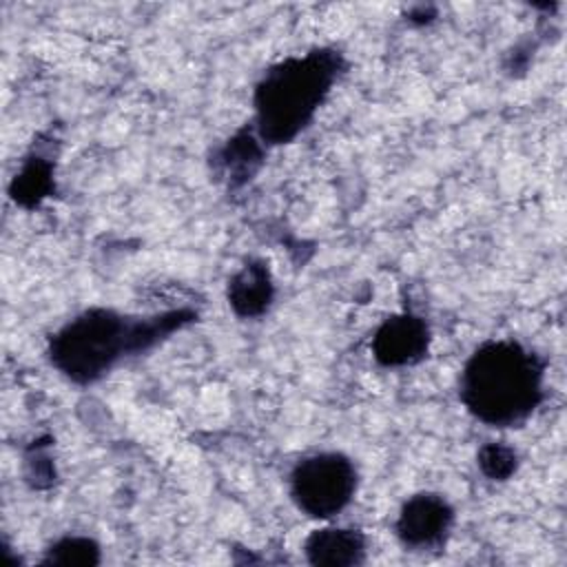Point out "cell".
I'll return each mask as SVG.
<instances>
[{"label": "cell", "instance_id": "9c48e42d", "mask_svg": "<svg viewBox=\"0 0 567 567\" xmlns=\"http://www.w3.org/2000/svg\"><path fill=\"white\" fill-rule=\"evenodd\" d=\"M259 142L261 140L257 137V133H252L248 128H241L219 151L221 168L226 171L230 186L246 184L257 173V168L261 166L264 148H261Z\"/></svg>", "mask_w": 567, "mask_h": 567}, {"label": "cell", "instance_id": "ba28073f", "mask_svg": "<svg viewBox=\"0 0 567 567\" xmlns=\"http://www.w3.org/2000/svg\"><path fill=\"white\" fill-rule=\"evenodd\" d=\"M226 297L237 317H261L275 299V284L268 264L264 259H248L230 277Z\"/></svg>", "mask_w": 567, "mask_h": 567}, {"label": "cell", "instance_id": "7c38bea8", "mask_svg": "<svg viewBox=\"0 0 567 567\" xmlns=\"http://www.w3.org/2000/svg\"><path fill=\"white\" fill-rule=\"evenodd\" d=\"M476 463L489 481H507L518 470V454L505 443L489 441L478 450Z\"/></svg>", "mask_w": 567, "mask_h": 567}, {"label": "cell", "instance_id": "52a82bcc", "mask_svg": "<svg viewBox=\"0 0 567 567\" xmlns=\"http://www.w3.org/2000/svg\"><path fill=\"white\" fill-rule=\"evenodd\" d=\"M303 554L317 567H354L365 560V536L352 527H321L306 538Z\"/></svg>", "mask_w": 567, "mask_h": 567}, {"label": "cell", "instance_id": "30bf717a", "mask_svg": "<svg viewBox=\"0 0 567 567\" xmlns=\"http://www.w3.org/2000/svg\"><path fill=\"white\" fill-rule=\"evenodd\" d=\"M53 166L44 157H29L22 166V171L11 182V197L16 204L24 208L38 206L53 186Z\"/></svg>", "mask_w": 567, "mask_h": 567}, {"label": "cell", "instance_id": "7a4b0ae2", "mask_svg": "<svg viewBox=\"0 0 567 567\" xmlns=\"http://www.w3.org/2000/svg\"><path fill=\"white\" fill-rule=\"evenodd\" d=\"M545 361L512 339L485 341L463 365L458 396L485 425L523 423L543 401Z\"/></svg>", "mask_w": 567, "mask_h": 567}, {"label": "cell", "instance_id": "8fae6325", "mask_svg": "<svg viewBox=\"0 0 567 567\" xmlns=\"http://www.w3.org/2000/svg\"><path fill=\"white\" fill-rule=\"evenodd\" d=\"M42 563L62 567H91L100 563V545L86 536H64L44 551Z\"/></svg>", "mask_w": 567, "mask_h": 567}, {"label": "cell", "instance_id": "8992f818", "mask_svg": "<svg viewBox=\"0 0 567 567\" xmlns=\"http://www.w3.org/2000/svg\"><path fill=\"white\" fill-rule=\"evenodd\" d=\"M430 348L427 323L412 315L388 317L372 337V354L383 368H403L421 361Z\"/></svg>", "mask_w": 567, "mask_h": 567}, {"label": "cell", "instance_id": "5b68a950", "mask_svg": "<svg viewBox=\"0 0 567 567\" xmlns=\"http://www.w3.org/2000/svg\"><path fill=\"white\" fill-rule=\"evenodd\" d=\"M452 525V505L441 494L419 492L401 505L394 532L410 549H436L445 545Z\"/></svg>", "mask_w": 567, "mask_h": 567}, {"label": "cell", "instance_id": "3957f363", "mask_svg": "<svg viewBox=\"0 0 567 567\" xmlns=\"http://www.w3.org/2000/svg\"><path fill=\"white\" fill-rule=\"evenodd\" d=\"M343 69L334 49H312L270 66L255 86V133L268 146L292 142L315 117Z\"/></svg>", "mask_w": 567, "mask_h": 567}, {"label": "cell", "instance_id": "277c9868", "mask_svg": "<svg viewBox=\"0 0 567 567\" xmlns=\"http://www.w3.org/2000/svg\"><path fill=\"white\" fill-rule=\"evenodd\" d=\"M357 492V467L341 452L301 458L290 474V496L310 518L328 520L343 512Z\"/></svg>", "mask_w": 567, "mask_h": 567}, {"label": "cell", "instance_id": "6da1fadb", "mask_svg": "<svg viewBox=\"0 0 567 567\" xmlns=\"http://www.w3.org/2000/svg\"><path fill=\"white\" fill-rule=\"evenodd\" d=\"M197 315L179 308L153 317H126L111 308H89L64 323L49 341V359L78 385L102 379L122 357L157 346Z\"/></svg>", "mask_w": 567, "mask_h": 567}]
</instances>
